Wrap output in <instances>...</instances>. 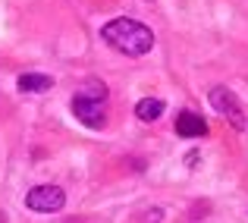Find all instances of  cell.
<instances>
[{"label":"cell","mask_w":248,"mask_h":223,"mask_svg":"<svg viewBox=\"0 0 248 223\" xmlns=\"http://www.w3.org/2000/svg\"><path fill=\"white\" fill-rule=\"evenodd\" d=\"M160 113H164V101H160V97H141V101L135 104V116H139L141 123L160 120Z\"/></svg>","instance_id":"cell-7"},{"label":"cell","mask_w":248,"mask_h":223,"mask_svg":"<svg viewBox=\"0 0 248 223\" xmlns=\"http://www.w3.org/2000/svg\"><path fill=\"white\" fill-rule=\"evenodd\" d=\"M211 107L217 110L220 116H223L226 123H230L232 129H248V116H245V110H242V104H239V97L232 95L230 88H223V85H217V88H211Z\"/></svg>","instance_id":"cell-2"},{"label":"cell","mask_w":248,"mask_h":223,"mask_svg":"<svg viewBox=\"0 0 248 223\" xmlns=\"http://www.w3.org/2000/svg\"><path fill=\"white\" fill-rule=\"evenodd\" d=\"M101 38L110 44L113 50L126 57H145L148 50L154 48V32L148 25H141L139 19H110L101 29Z\"/></svg>","instance_id":"cell-1"},{"label":"cell","mask_w":248,"mask_h":223,"mask_svg":"<svg viewBox=\"0 0 248 223\" xmlns=\"http://www.w3.org/2000/svg\"><path fill=\"white\" fill-rule=\"evenodd\" d=\"M54 88V79L41 76V73H25L19 76V91H29V95H41V91Z\"/></svg>","instance_id":"cell-6"},{"label":"cell","mask_w":248,"mask_h":223,"mask_svg":"<svg viewBox=\"0 0 248 223\" xmlns=\"http://www.w3.org/2000/svg\"><path fill=\"white\" fill-rule=\"evenodd\" d=\"M66 205V192L60 186H35L25 195V207L35 214H57Z\"/></svg>","instance_id":"cell-4"},{"label":"cell","mask_w":248,"mask_h":223,"mask_svg":"<svg viewBox=\"0 0 248 223\" xmlns=\"http://www.w3.org/2000/svg\"><path fill=\"white\" fill-rule=\"evenodd\" d=\"M73 113L82 126L88 129H101L107 123V97H91V95H82L76 91L73 97Z\"/></svg>","instance_id":"cell-3"},{"label":"cell","mask_w":248,"mask_h":223,"mask_svg":"<svg viewBox=\"0 0 248 223\" xmlns=\"http://www.w3.org/2000/svg\"><path fill=\"white\" fill-rule=\"evenodd\" d=\"M176 135H182V139H201V135H207V123L198 113H192V110H182L176 116Z\"/></svg>","instance_id":"cell-5"}]
</instances>
